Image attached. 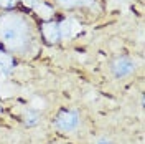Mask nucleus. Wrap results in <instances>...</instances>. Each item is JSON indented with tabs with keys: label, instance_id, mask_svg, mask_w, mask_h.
<instances>
[{
	"label": "nucleus",
	"instance_id": "obj_1",
	"mask_svg": "<svg viewBox=\"0 0 145 144\" xmlns=\"http://www.w3.org/2000/svg\"><path fill=\"white\" fill-rule=\"evenodd\" d=\"M0 35L3 36L5 43H8L10 46H20L23 43V27H15L12 25H5L0 30Z\"/></svg>",
	"mask_w": 145,
	"mask_h": 144
},
{
	"label": "nucleus",
	"instance_id": "obj_2",
	"mask_svg": "<svg viewBox=\"0 0 145 144\" xmlns=\"http://www.w3.org/2000/svg\"><path fill=\"white\" fill-rule=\"evenodd\" d=\"M79 119H78V114L76 113H71V111H63L59 113L58 118H56V124L64 129V131H69V129H74L78 126Z\"/></svg>",
	"mask_w": 145,
	"mask_h": 144
},
{
	"label": "nucleus",
	"instance_id": "obj_3",
	"mask_svg": "<svg viewBox=\"0 0 145 144\" xmlns=\"http://www.w3.org/2000/svg\"><path fill=\"white\" fill-rule=\"evenodd\" d=\"M112 70L116 73V76H125V75L134 71V63L130 60H127V58H119V60L114 61Z\"/></svg>",
	"mask_w": 145,
	"mask_h": 144
},
{
	"label": "nucleus",
	"instance_id": "obj_4",
	"mask_svg": "<svg viewBox=\"0 0 145 144\" xmlns=\"http://www.w3.org/2000/svg\"><path fill=\"white\" fill-rule=\"evenodd\" d=\"M43 35L48 42H56L58 38H59V27L56 25V23H46L45 27H43Z\"/></svg>",
	"mask_w": 145,
	"mask_h": 144
},
{
	"label": "nucleus",
	"instance_id": "obj_5",
	"mask_svg": "<svg viewBox=\"0 0 145 144\" xmlns=\"http://www.w3.org/2000/svg\"><path fill=\"white\" fill-rule=\"evenodd\" d=\"M25 123H27L28 126H35L36 123H38V114L36 113H27L25 114Z\"/></svg>",
	"mask_w": 145,
	"mask_h": 144
},
{
	"label": "nucleus",
	"instance_id": "obj_6",
	"mask_svg": "<svg viewBox=\"0 0 145 144\" xmlns=\"http://www.w3.org/2000/svg\"><path fill=\"white\" fill-rule=\"evenodd\" d=\"M18 0H0V7L2 9H13L17 5Z\"/></svg>",
	"mask_w": 145,
	"mask_h": 144
},
{
	"label": "nucleus",
	"instance_id": "obj_7",
	"mask_svg": "<svg viewBox=\"0 0 145 144\" xmlns=\"http://www.w3.org/2000/svg\"><path fill=\"white\" fill-rule=\"evenodd\" d=\"M23 3L28 5V7H33V5H35V2H33V0H23Z\"/></svg>",
	"mask_w": 145,
	"mask_h": 144
},
{
	"label": "nucleus",
	"instance_id": "obj_8",
	"mask_svg": "<svg viewBox=\"0 0 145 144\" xmlns=\"http://www.w3.org/2000/svg\"><path fill=\"white\" fill-rule=\"evenodd\" d=\"M97 144H110V143H109V141H106V139H101Z\"/></svg>",
	"mask_w": 145,
	"mask_h": 144
}]
</instances>
